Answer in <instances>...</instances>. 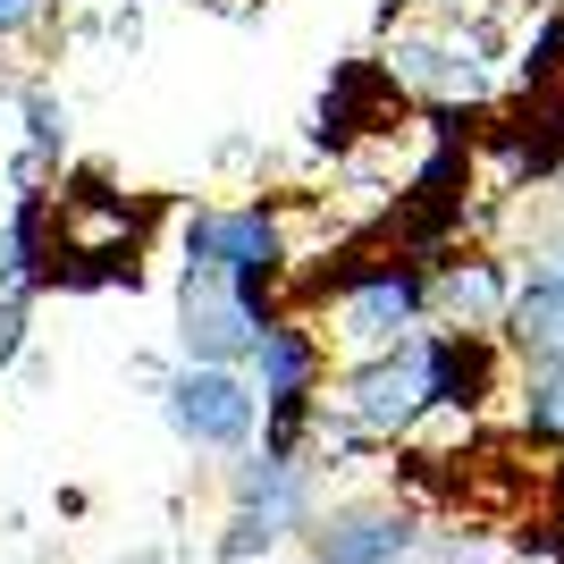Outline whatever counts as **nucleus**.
Instances as JSON below:
<instances>
[{"label":"nucleus","mask_w":564,"mask_h":564,"mask_svg":"<svg viewBox=\"0 0 564 564\" xmlns=\"http://www.w3.org/2000/svg\"><path fill=\"white\" fill-rule=\"evenodd\" d=\"M177 279H228L253 321H279V279H286V236L270 203L236 212H194L186 219V270Z\"/></svg>","instance_id":"obj_1"},{"label":"nucleus","mask_w":564,"mask_h":564,"mask_svg":"<svg viewBox=\"0 0 564 564\" xmlns=\"http://www.w3.org/2000/svg\"><path fill=\"white\" fill-rule=\"evenodd\" d=\"M161 422L203 455H253L261 388L245 371H219V362H177L161 379Z\"/></svg>","instance_id":"obj_2"},{"label":"nucleus","mask_w":564,"mask_h":564,"mask_svg":"<svg viewBox=\"0 0 564 564\" xmlns=\"http://www.w3.org/2000/svg\"><path fill=\"white\" fill-rule=\"evenodd\" d=\"M438 404V388H430V337H397V346L362 354L346 379H337V413H346L362 438H397V430H413Z\"/></svg>","instance_id":"obj_3"},{"label":"nucleus","mask_w":564,"mask_h":564,"mask_svg":"<svg viewBox=\"0 0 564 564\" xmlns=\"http://www.w3.org/2000/svg\"><path fill=\"white\" fill-rule=\"evenodd\" d=\"M430 312V270L422 261H371V270H346L337 279V337L354 354H379L397 337L422 329Z\"/></svg>","instance_id":"obj_4"},{"label":"nucleus","mask_w":564,"mask_h":564,"mask_svg":"<svg viewBox=\"0 0 564 564\" xmlns=\"http://www.w3.org/2000/svg\"><path fill=\"white\" fill-rule=\"evenodd\" d=\"M270 337V321L245 312L228 279H177V354L186 362H219V371H245Z\"/></svg>","instance_id":"obj_5"},{"label":"nucleus","mask_w":564,"mask_h":564,"mask_svg":"<svg viewBox=\"0 0 564 564\" xmlns=\"http://www.w3.org/2000/svg\"><path fill=\"white\" fill-rule=\"evenodd\" d=\"M413 514L404 506H379V497H354V506H329L312 522V564H404L413 556Z\"/></svg>","instance_id":"obj_6"},{"label":"nucleus","mask_w":564,"mask_h":564,"mask_svg":"<svg viewBox=\"0 0 564 564\" xmlns=\"http://www.w3.org/2000/svg\"><path fill=\"white\" fill-rule=\"evenodd\" d=\"M430 312H438L447 329L497 337V329H506V312H514V279H506V261H489V253L438 261V270H430Z\"/></svg>","instance_id":"obj_7"},{"label":"nucleus","mask_w":564,"mask_h":564,"mask_svg":"<svg viewBox=\"0 0 564 564\" xmlns=\"http://www.w3.org/2000/svg\"><path fill=\"white\" fill-rule=\"evenodd\" d=\"M430 388H438V404H480V397H497V337L438 329V337H430Z\"/></svg>","instance_id":"obj_8"},{"label":"nucleus","mask_w":564,"mask_h":564,"mask_svg":"<svg viewBox=\"0 0 564 564\" xmlns=\"http://www.w3.org/2000/svg\"><path fill=\"white\" fill-rule=\"evenodd\" d=\"M506 346H514L522 362H547V354H564V279H556V270H531V279H514Z\"/></svg>","instance_id":"obj_9"},{"label":"nucleus","mask_w":564,"mask_h":564,"mask_svg":"<svg viewBox=\"0 0 564 564\" xmlns=\"http://www.w3.org/2000/svg\"><path fill=\"white\" fill-rule=\"evenodd\" d=\"M388 68H397L404 85H422V94H480V59H471L464 43H397Z\"/></svg>","instance_id":"obj_10"},{"label":"nucleus","mask_w":564,"mask_h":564,"mask_svg":"<svg viewBox=\"0 0 564 564\" xmlns=\"http://www.w3.org/2000/svg\"><path fill=\"white\" fill-rule=\"evenodd\" d=\"M522 430H531L540 447H564V354L522 362Z\"/></svg>","instance_id":"obj_11"},{"label":"nucleus","mask_w":564,"mask_h":564,"mask_svg":"<svg viewBox=\"0 0 564 564\" xmlns=\"http://www.w3.org/2000/svg\"><path fill=\"white\" fill-rule=\"evenodd\" d=\"M279 540H286V522H279V514H261V506H236L228 531H219V556L245 564V556H270Z\"/></svg>","instance_id":"obj_12"},{"label":"nucleus","mask_w":564,"mask_h":564,"mask_svg":"<svg viewBox=\"0 0 564 564\" xmlns=\"http://www.w3.org/2000/svg\"><path fill=\"white\" fill-rule=\"evenodd\" d=\"M25 143H34V161H59V152H68V110L51 94H25Z\"/></svg>","instance_id":"obj_13"},{"label":"nucleus","mask_w":564,"mask_h":564,"mask_svg":"<svg viewBox=\"0 0 564 564\" xmlns=\"http://www.w3.org/2000/svg\"><path fill=\"white\" fill-rule=\"evenodd\" d=\"M25 321H34V312H25V295H0V371L25 354Z\"/></svg>","instance_id":"obj_14"},{"label":"nucleus","mask_w":564,"mask_h":564,"mask_svg":"<svg viewBox=\"0 0 564 564\" xmlns=\"http://www.w3.org/2000/svg\"><path fill=\"white\" fill-rule=\"evenodd\" d=\"M43 18H51V0H0V43H25Z\"/></svg>","instance_id":"obj_15"},{"label":"nucleus","mask_w":564,"mask_h":564,"mask_svg":"<svg viewBox=\"0 0 564 564\" xmlns=\"http://www.w3.org/2000/svg\"><path fill=\"white\" fill-rule=\"evenodd\" d=\"M547 270H556V279H564V245H556V261H547Z\"/></svg>","instance_id":"obj_16"},{"label":"nucleus","mask_w":564,"mask_h":564,"mask_svg":"<svg viewBox=\"0 0 564 564\" xmlns=\"http://www.w3.org/2000/svg\"><path fill=\"white\" fill-rule=\"evenodd\" d=\"M556 506H564V471H556Z\"/></svg>","instance_id":"obj_17"}]
</instances>
